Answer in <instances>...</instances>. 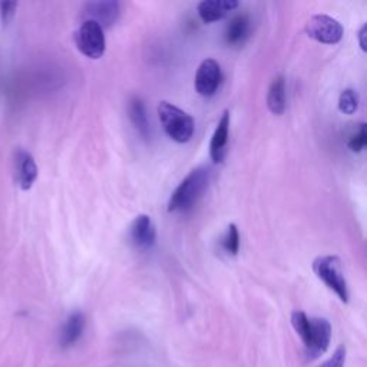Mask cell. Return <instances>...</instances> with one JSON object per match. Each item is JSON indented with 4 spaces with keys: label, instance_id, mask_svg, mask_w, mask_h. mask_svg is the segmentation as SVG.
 <instances>
[{
    "label": "cell",
    "instance_id": "cell-1",
    "mask_svg": "<svg viewBox=\"0 0 367 367\" xmlns=\"http://www.w3.org/2000/svg\"><path fill=\"white\" fill-rule=\"evenodd\" d=\"M210 180H211L210 166H198V168L192 170L173 192L168 203V211L185 213L191 210L208 188Z\"/></svg>",
    "mask_w": 367,
    "mask_h": 367
},
{
    "label": "cell",
    "instance_id": "cell-2",
    "mask_svg": "<svg viewBox=\"0 0 367 367\" xmlns=\"http://www.w3.org/2000/svg\"><path fill=\"white\" fill-rule=\"evenodd\" d=\"M158 118L165 133L173 141L178 144H185L192 138L195 129L194 119L189 114L180 109L178 107L162 101L158 105Z\"/></svg>",
    "mask_w": 367,
    "mask_h": 367
},
{
    "label": "cell",
    "instance_id": "cell-3",
    "mask_svg": "<svg viewBox=\"0 0 367 367\" xmlns=\"http://www.w3.org/2000/svg\"><path fill=\"white\" fill-rule=\"evenodd\" d=\"M313 270L316 276L342 300L349 302V287L343 274L342 261L336 255H321L313 261Z\"/></svg>",
    "mask_w": 367,
    "mask_h": 367
},
{
    "label": "cell",
    "instance_id": "cell-4",
    "mask_svg": "<svg viewBox=\"0 0 367 367\" xmlns=\"http://www.w3.org/2000/svg\"><path fill=\"white\" fill-rule=\"evenodd\" d=\"M75 44L78 51L89 59H101L107 51L104 29L93 20H84L75 32Z\"/></svg>",
    "mask_w": 367,
    "mask_h": 367
},
{
    "label": "cell",
    "instance_id": "cell-5",
    "mask_svg": "<svg viewBox=\"0 0 367 367\" xmlns=\"http://www.w3.org/2000/svg\"><path fill=\"white\" fill-rule=\"evenodd\" d=\"M307 36L324 44V45H336L342 41L345 29L342 23L327 15H316L309 19L306 25Z\"/></svg>",
    "mask_w": 367,
    "mask_h": 367
},
{
    "label": "cell",
    "instance_id": "cell-6",
    "mask_svg": "<svg viewBox=\"0 0 367 367\" xmlns=\"http://www.w3.org/2000/svg\"><path fill=\"white\" fill-rule=\"evenodd\" d=\"M222 72L221 66L214 59H206L199 65V68L195 74V91L206 98L214 96L221 86Z\"/></svg>",
    "mask_w": 367,
    "mask_h": 367
},
{
    "label": "cell",
    "instance_id": "cell-7",
    "mask_svg": "<svg viewBox=\"0 0 367 367\" xmlns=\"http://www.w3.org/2000/svg\"><path fill=\"white\" fill-rule=\"evenodd\" d=\"M331 326L326 319H310V330L305 340L306 354L310 360L320 357L330 346Z\"/></svg>",
    "mask_w": 367,
    "mask_h": 367
},
{
    "label": "cell",
    "instance_id": "cell-8",
    "mask_svg": "<svg viewBox=\"0 0 367 367\" xmlns=\"http://www.w3.org/2000/svg\"><path fill=\"white\" fill-rule=\"evenodd\" d=\"M129 237L132 244L138 250L148 251L155 246L156 241V228L149 215L141 214L131 224Z\"/></svg>",
    "mask_w": 367,
    "mask_h": 367
},
{
    "label": "cell",
    "instance_id": "cell-9",
    "mask_svg": "<svg viewBox=\"0 0 367 367\" xmlns=\"http://www.w3.org/2000/svg\"><path fill=\"white\" fill-rule=\"evenodd\" d=\"M119 4L118 2H92L85 8V20H93L102 29L111 27L119 19Z\"/></svg>",
    "mask_w": 367,
    "mask_h": 367
},
{
    "label": "cell",
    "instance_id": "cell-10",
    "mask_svg": "<svg viewBox=\"0 0 367 367\" xmlns=\"http://www.w3.org/2000/svg\"><path fill=\"white\" fill-rule=\"evenodd\" d=\"M15 171H16V181L23 191L32 188L38 180V165L35 158L29 152L19 149L15 156Z\"/></svg>",
    "mask_w": 367,
    "mask_h": 367
},
{
    "label": "cell",
    "instance_id": "cell-11",
    "mask_svg": "<svg viewBox=\"0 0 367 367\" xmlns=\"http://www.w3.org/2000/svg\"><path fill=\"white\" fill-rule=\"evenodd\" d=\"M228 137H229V112L224 111L210 144V156L215 164H221L228 152Z\"/></svg>",
    "mask_w": 367,
    "mask_h": 367
},
{
    "label": "cell",
    "instance_id": "cell-12",
    "mask_svg": "<svg viewBox=\"0 0 367 367\" xmlns=\"http://www.w3.org/2000/svg\"><path fill=\"white\" fill-rule=\"evenodd\" d=\"M237 8L239 2L236 0H204L198 5V16L204 23H213L224 19Z\"/></svg>",
    "mask_w": 367,
    "mask_h": 367
},
{
    "label": "cell",
    "instance_id": "cell-13",
    "mask_svg": "<svg viewBox=\"0 0 367 367\" xmlns=\"http://www.w3.org/2000/svg\"><path fill=\"white\" fill-rule=\"evenodd\" d=\"M250 30H251V22L248 15L240 13L234 16L225 27V33H224L225 44L232 48L243 46L250 36Z\"/></svg>",
    "mask_w": 367,
    "mask_h": 367
},
{
    "label": "cell",
    "instance_id": "cell-14",
    "mask_svg": "<svg viewBox=\"0 0 367 367\" xmlns=\"http://www.w3.org/2000/svg\"><path fill=\"white\" fill-rule=\"evenodd\" d=\"M84 328H85V316L81 312L72 313L68 319H66L62 327L60 347L62 349L72 347L81 339Z\"/></svg>",
    "mask_w": 367,
    "mask_h": 367
},
{
    "label": "cell",
    "instance_id": "cell-15",
    "mask_svg": "<svg viewBox=\"0 0 367 367\" xmlns=\"http://www.w3.org/2000/svg\"><path fill=\"white\" fill-rule=\"evenodd\" d=\"M128 114H129V119L135 126V129L138 131L140 135L145 140L149 138V133H151V128H149V122H148V115H147V109L145 105L142 102V99L138 96H133L129 105H128Z\"/></svg>",
    "mask_w": 367,
    "mask_h": 367
},
{
    "label": "cell",
    "instance_id": "cell-16",
    "mask_svg": "<svg viewBox=\"0 0 367 367\" xmlns=\"http://www.w3.org/2000/svg\"><path fill=\"white\" fill-rule=\"evenodd\" d=\"M267 107L274 115H283L286 111V81L283 75H277L267 93Z\"/></svg>",
    "mask_w": 367,
    "mask_h": 367
},
{
    "label": "cell",
    "instance_id": "cell-17",
    "mask_svg": "<svg viewBox=\"0 0 367 367\" xmlns=\"http://www.w3.org/2000/svg\"><path fill=\"white\" fill-rule=\"evenodd\" d=\"M222 250L229 255H237L240 251V232L236 224H229L227 227L225 234L221 241Z\"/></svg>",
    "mask_w": 367,
    "mask_h": 367
},
{
    "label": "cell",
    "instance_id": "cell-18",
    "mask_svg": "<svg viewBox=\"0 0 367 367\" xmlns=\"http://www.w3.org/2000/svg\"><path fill=\"white\" fill-rule=\"evenodd\" d=\"M359 93L354 89H345L339 98V109L345 115H353L359 108Z\"/></svg>",
    "mask_w": 367,
    "mask_h": 367
},
{
    "label": "cell",
    "instance_id": "cell-19",
    "mask_svg": "<svg viewBox=\"0 0 367 367\" xmlns=\"http://www.w3.org/2000/svg\"><path fill=\"white\" fill-rule=\"evenodd\" d=\"M347 145L353 152H361L366 148V145H367V128H366L364 122L356 125L354 131L350 133Z\"/></svg>",
    "mask_w": 367,
    "mask_h": 367
},
{
    "label": "cell",
    "instance_id": "cell-20",
    "mask_svg": "<svg viewBox=\"0 0 367 367\" xmlns=\"http://www.w3.org/2000/svg\"><path fill=\"white\" fill-rule=\"evenodd\" d=\"M345 361H346V347L345 346H339L327 361H324L320 367H345Z\"/></svg>",
    "mask_w": 367,
    "mask_h": 367
},
{
    "label": "cell",
    "instance_id": "cell-21",
    "mask_svg": "<svg viewBox=\"0 0 367 367\" xmlns=\"http://www.w3.org/2000/svg\"><path fill=\"white\" fill-rule=\"evenodd\" d=\"M18 4L16 2H2L0 4V18H2V22L5 26L11 23V20L15 16Z\"/></svg>",
    "mask_w": 367,
    "mask_h": 367
},
{
    "label": "cell",
    "instance_id": "cell-22",
    "mask_svg": "<svg viewBox=\"0 0 367 367\" xmlns=\"http://www.w3.org/2000/svg\"><path fill=\"white\" fill-rule=\"evenodd\" d=\"M366 33H367V26L363 25L361 29L359 30V45L361 48L363 52H366V42H364V38H366Z\"/></svg>",
    "mask_w": 367,
    "mask_h": 367
}]
</instances>
